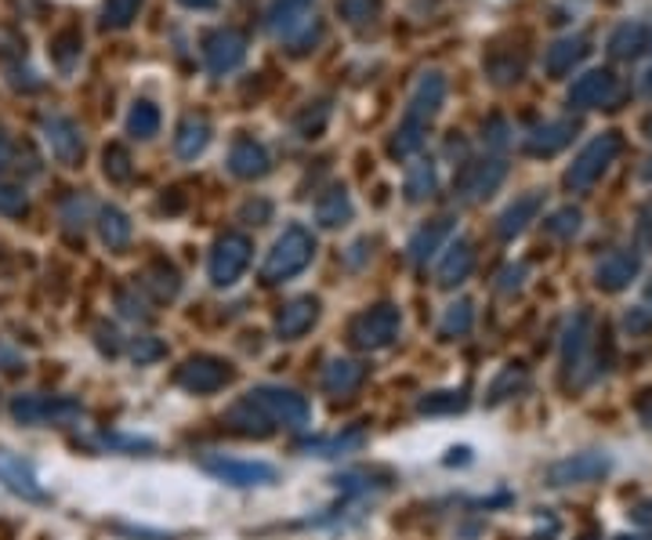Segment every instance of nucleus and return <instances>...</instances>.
Wrapping results in <instances>:
<instances>
[{
	"label": "nucleus",
	"mask_w": 652,
	"mask_h": 540,
	"mask_svg": "<svg viewBox=\"0 0 652 540\" xmlns=\"http://www.w3.org/2000/svg\"><path fill=\"white\" fill-rule=\"evenodd\" d=\"M228 171L236 178H261L268 171V152L258 146L254 138H239L233 149H228Z\"/></svg>",
	"instance_id": "2eb2a0df"
},
{
	"label": "nucleus",
	"mask_w": 652,
	"mask_h": 540,
	"mask_svg": "<svg viewBox=\"0 0 652 540\" xmlns=\"http://www.w3.org/2000/svg\"><path fill=\"white\" fill-rule=\"evenodd\" d=\"M160 131V109L152 102H135L127 113V135L131 138H152Z\"/></svg>",
	"instance_id": "b1692460"
},
{
	"label": "nucleus",
	"mask_w": 652,
	"mask_h": 540,
	"mask_svg": "<svg viewBox=\"0 0 652 540\" xmlns=\"http://www.w3.org/2000/svg\"><path fill=\"white\" fill-rule=\"evenodd\" d=\"M309 8H312V0H276L272 4V30L279 36H290V33H298L304 22H309Z\"/></svg>",
	"instance_id": "aec40b11"
},
{
	"label": "nucleus",
	"mask_w": 652,
	"mask_h": 540,
	"mask_svg": "<svg viewBox=\"0 0 652 540\" xmlns=\"http://www.w3.org/2000/svg\"><path fill=\"white\" fill-rule=\"evenodd\" d=\"M403 313L395 305H374L349 324V341L363 352H381L399 338Z\"/></svg>",
	"instance_id": "7ed1b4c3"
},
{
	"label": "nucleus",
	"mask_w": 652,
	"mask_h": 540,
	"mask_svg": "<svg viewBox=\"0 0 652 540\" xmlns=\"http://www.w3.org/2000/svg\"><path fill=\"white\" fill-rule=\"evenodd\" d=\"M631 273H634V258H617V262H609L598 276H602L606 287H620L623 279H631Z\"/></svg>",
	"instance_id": "f704fd0d"
},
{
	"label": "nucleus",
	"mask_w": 652,
	"mask_h": 540,
	"mask_svg": "<svg viewBox=\"0 0 652 540\" xmlns=\"http://www.w3.org/2000/svg\"><path fill=\"white\" fill-rule=\"evenodd\" d=\"M243 218H268V203L265 200L247 203V208H243Z\"/></svg>",
	"instance_id": "37998d69"
},
{
	"label": "nucleus",
	"mask_w": 652,
	"mask_h": 540,
	"mask_svg": "<svg viewBox=\"0 0 652 540\" xmlns=\"http://www.w3.org/2000/svg\"><path fill=\"white\" fill-rule=\"evenodd\" d=\"M200 465H203V472H211L214 479L236 486V490H250V486H272V483H279V468L268 465V460L207 454V457L200 460Z\"/></svg>",
	"instance_id": "20e7f679"
},
{
	"label": "nucleus",
	"mask_w": 652,
	"mask_h": 540,
	"mask_svg": "<svg viewBox=\"0 0 652 540\" xmlns=\"http://www.w3.org/2000/svg\"><path fill=\"white\" fill-rule=\"evenodd\" d=\"M349 218H352V197L341 186L323 192V197L316 200V222L323 229H338L349 222Z\"/></svg>",
	"instance_id": "6ab92c4d"
},
{
	"label": "nucleus",
	"mask_w": 652,
	"mask_h": 540,
	"mask_svg": "<svg viewBox=\"0 0 652 540\" xmlns=\"http://www.w3.org/2000/svg\"><path fill=\"white\" fill-rule=\"evenodd\" d=\"M446 236H450V222H446V218H442V222L425 225V229H420V233L410 240V262L425 265V262L431 258V254L439 251V243H442Z\"/></svg>",
	"instance_id": "5701e85b"
},
{
	"label": "nucleus",
	"mask_w": 652,
	"mask_h": 540,
	"mask_svg": "<svg viewBox=\"0 0 652 540\" xmlns=\"http://www.w3.org/2000/svg\"><path fill=\"white\" fill-rule=\"evenodd\" d=\"M138 8L142 0H106V11H101V25L106 30H124L138 19Z\"/></svg>",
	"instance_id": "c85d7f7f"
},
{
	"label": "nucleus",
	"mask_w": 652,
	"mask_h": 540,
	"mask_svg": "<svg viewBox=\"0 0 652 540\" xmlns=\"http://www.w3.org/2000/svg\"><path fill=\"white\" fill-rule=\"evenodd\" d=\"M247 265H250V240L243 233H225L214 243L207 273L214 287H233V283L247 273Z\"/></svg>",
	"instance_id": "423d86ee"
},
{
	"label": "nucleus",
	"mask_w": 652,
	"mask_h": 540,
	"mask_svg": "<svg viewBox=\"0 0 652 540\" xmlns=\"http://www.w3.org/2000/svg\"><path fill=\"white\" fill-rule=\"evenodd\" d=\"M519 381H522L519 370H504V374L493 381V389H490V403L504 400V392H507V389H519Z\"/></svg>",
	"instance_id": "58836bf2"
},
{
	"label": "nucleus",
	"mask_w": 652,
	"mask_h": 540,
	"mask_svg": "<svg viewBox=\"0 0 652 540\" xmlns=\"http://www.w3.org/2000/svg\"><path fill=\"white\" fill-rule=\"evenodd\" d=\"M312 258H316L312 233L309 229H301V225H290V229H284V236L272 243V251H268V258L261 265V279L265 283H284L290 276L304 273Z\"/></svg>",
	"instance_id": "f03ea898"
},
{
	"label": "nucleus",
	"mask_w": 652,
	"mask_h": 540,
	"mask_svg": "<svg viewBox=\"0 0 652 540\" xmlns=\"http://www.w3.org/2000/svg\"><path fill=\"white\" fill-rule=\"evenodd\" d=\"M84 211H87V203L76 197V200L66 203V208H62V218H66L70 225H84Z\"/></svg>",
	"instance_id": "a19ab883"
},
{
	"label": "nucleus",
	"mask_w": 652,
	"mask_h": 540,
	"mask_svg": "<svg viewBox=\"0 0 652 540\" xmlns=\"http://www.w3.org/2000/svg\"><path fill=\"white\" fill-rule=\"evenodd\" d=\"M319 319V301L316 298H293L290 305H284V313L276 316V333L284 341L301 338V333H309Z\"/></svg>",
	"instance_id": "f8f14e48"
},
{
	"label": "nucleus",
	"mask_w": 652,
	"mask_h": 540,
	"mask_svg": "<svg viewBox=\"0 0 652 540\" xmlns=\"http://www.w3.org/2000/svg\"><path fill=\"white\" fill-rule=\"evenodd\" d=\"M0 483H4L11 494H19L25 500H44L47 497L30 460H22L15 454H4V449H0Z\"/></svg>",
	"instance_id": "9b49d317"
},
{
	"label": "nucleus",
	"mask_w": 652,
	"mask_h": 540,
	"mask_svg": "<svg viewBox=\"0 0 652 540\" xmlns=\"http://www.w3.org/2000/svg\"><path fill=\"white\" fill-rule=\"evenodd\" d=\"M431 189H435V167L428 160H417L410 171H406V186H403L406 200H410V203L428 200Z\"/></svg>",
	"instance_id": "393cba45"
},
{
	"label": "nucleus",
	"mask_w": 652,
	"mask_h": 540,
	"mask_svg": "<svg viewBox=\"0 0 652 540\" xmlns=\"http://www.w3.org/2000/svg\"><path fill=\"white\" fill-rule=\"evenodd\" d=\"M11 417L19 424H73L84 417V406L70 395H15Z\"/></svg>",
	"instance_id": "39448f33"
},
{
	"label": "nucleus",
	"mask_w": 652,
	"mask_h": 540,
	"mask_svg": "<svg viewBox=\"0 0 652 540\" xmlns=\"http://www.w3.org/2000/svg\"><path fill=\"white\" fill-rule=\"evenodd\" d=\"M504 178V167L501 163H485V167H475V171H468L464 178L457 182V192L464 200H479V197H485L496 182Z\"/></svg>",
	"instance_id": "4be33fe9"
},
{
	"label": "nucleus",
	"mask_w": 652,
	"mask_h": 540,
	"mask_svg": "<svg viewBox=\"0 0 652 540\" xmlns=\"http://www.w3.org/2000/svg\"><path fill=\"white\" fill-rule=\"evenodd\" d=\"M536 208V200H522L519 208H511L507 214H504V222H501V233L504 236H511V233H519L522 225H526V214Z\"/></svg>",
	"instance_id": "c9c22d12"
},
{
	"label": "nucleus",
	"mask_w": 652,
	"mask_h": 540,
	"mask_svg": "<svg viewBox=\"0 0 652 540\" xmlns=\"http://www.w3.org/2000/svg\"><path fill=\"white\" fill-rule=\"evenodd\" d=\"M174 381L182 384L185 392L207 395V392L225 389V384L233 381V367H228L225 359H217V356H193V359H185V363L178 367Z\"/></svg>",
	"instance_id": "0eeeda50"
},
{
	"label": "nucleus",
	"mask_w": 652,
	"mask_h": 540,
	"mask_svg": "<svg viewBox=\"0 0 652 540\" xmlns=\"http://www.w3.org/2000/svg\"><path fill=\"white\" fill-rule=\"evenodd\" d=\"M475 324V313H471V301H457L446 308V316L439 319V338H460Z\"/></svg>",
	"instance_id": "a878e982"
},
{
	"label": "nucleus",
	"mask_w": 652,
	"mask_h": 540,
	"mask_svg": "<svg viewBox=\"0 0 652 540\" xmlns=\"http://www.w3.org/2000/svg\"><path fill=\"white\" fill-rule=\"evenodd\" d=\"M609 152H612V141H609L606 149H602V146H595V149L587 152V157H584V160H580L577 167H573L569 182H577V186H587V182H591V178L598 174V167L606 163V157H609Z\"/></svg>",
	"instance_id": "473e14b6"
},
{
	"label": "nucleus",
	"mask_w": 652,
	"mask_h": 540,
	"mask_svg": "<svg viewBox=\"0 0 652 540\" xmlns=\"http://www.w3.org/2000/svg\"><path fill=\"white\" fill-rule=\"evenodd\" d=\"M203 59H207L211 73H228L247 59V36L239 30H217L203 44Z\"/></svg>",
	"instance_id": "1a4fd4ad"
},
{
	"label": "nucleus",
	"mask_w": 652,
	"mask_h": 540,
	"mask_svg": "<svg viewBox=\"0 0 652 540\" xmlns=\"http://www.w3.org/2000/svg\"><path fill=\"white\" fill-rule=\"evenodd\" d=\"M471 265H475V251H471L468 240H457V243L446 247L442 262H439V273H435V276H439L442 287H457V283L468 279Z\"/></svg>",
	"instance_id": "dca6fc26"
},
{
	"label": "nucleus",
	"mask_w": 652,
	"mask_h": 540,
	"mask_svg": "<svg viewBox=\"0 0 652 540\" xmlns=\"http://www.w3.org/2000/svg\"><path fill=\"white\" fill-rule=\"evenodd\" d=\"M366 446V432L363 428H352L344 435H330V440H316V443H304V454H316V457H341V454H355V449Z\"/></svg>",
	"instance_id": "412c9836"
},
{
	"label": "nucleus",
	"mask_w": 652,
	"mask_h": 540,
	"mask_svg": "<svg viewBox=\"0 0 652 540\" xmlns=\"http://www.w3.org/2000/svg\"><path fill=\"white\" fill-rule=\"evenodd\" d=\"M101 167H106V178H109V182H127V178L135 174L131 157H127L124 146H109L106 152H101Z\"/></svg>",
	"instance_id": "7c9ffc66"
},
{
	"label": "nucleus",
	"mask_w": 652,
	"mask_h": 540,
	"mask_svg": "<svg viewBox=\"0 0 652 540\" xmlns=\"http://www.w3.org/2000/svg\"><path fill=\"white\" fill-rule=\"evenodd\" d=\"M117 305H120V313L127 316V319H149V313H146V305L135 298V294H117Z\"/></svg>",
	"instance_id": "ea45409f"
},
{
	"label": "nucleus",
	"mask_w": 652,
	"mask_h": 540,
	"mask_svg": "<svg viewBox=\"0 0 652 540\" xmlns=\"http://www.w3.org/2000/svg\"><path fill=\"white\" fill-rule=\"evenodd\" d=\"M81 47H84L81 33H76V30H62L55 41H51V59H55L62 70H73V62L81 59Z\"/></svg>",
	"instance_id": "c756f323"
},
{
	"label": "nucleus",
	"mask_w": 652,
	"mask_h": 540,
	"mask_svg": "<svg viewBox=\"0 0 652 540\" xmlns=\"http://www.w3.org/2000/svg\"><path fill=\"white\" fill-rule=\"evenodd\" d=\"M363 378H366V370H363V363H355V359H330V363L323 367V392H330V395H352L355 389L363 384Z\"/></svg>",
	"instance_id": "ddd939ff"
},
{
	"label": "nucleus",
	"mask_w": 652,
	"mask_h": 540,
	"mask_svg": "<svg viewBox=\"0 0 652 540\" xmlns=\"http://www.w3.org/2000/svg\"><path fill=\"white\" fill-rule=\"evenodd\" d=\"M131 233H135L131 218H127L120 208H101L98 211V236L109 251H124L127 243H131Z\"/></svg>",
	"instance_id": "a211bd4d"
},
{
	"label": "nucleus",
	"mask_w": 652,
	"mask_h": 540,
	"mask_svg": "<svg viewBox=\"0 0 652 540\" xmlns=\"http://www.w3.org/2000/svg\"><path fill=\"white\" fill-rule=\"evenodd\" d=\"M163 356V345L157 341V338H138L135 345H131V359L138 367L142 363H152V359H160Z\"/></svg>",
	"instance_id": "e433bc0d"
},
{
	"label": "nucleus",
	"mask_w": 652,
	"mask_h": 540,
	"mask_svg": "<svg viewBox=\"0 0 652 540\" xmlns=\"http://www.w3.org/2000/svg\"><path fill=\"white\" fill-rule=\"evenodd\" d=\"M464 403H468L464 392H431L417 403V410L420 414H457Z\"/></svg>",
	"instance_id": "2f4dec72"
},
{
	"label": "nucleus",
	"mask_w": 652,
	"mask_h": 540,
	"mask_svg": "<svg viewBox=\"0 0 652 540\" xmlns=\"http://www.w3.org/2000/svg\"><path fill=\"white\" fill-rule=\"evenodd\" d=\"M243 403H247L268 428H279V424H284V428H309L312 424L309 400L293 389H279V384H258V389H250L243 395Z\"/></svg>",
	"instance_id": "f257e3e1"
},
{
	"label": "nucleus",
	"mask_w": 652,
	"mask_h": 540,
	"mask_svg": "<svg viewBox=\"0 0 652 540\" xmlns=\"http://www.w3.org/2000/svg\"><path fill=\"white\" fill-rule=\"evenodd\" d=\"M185 8H214V0H182Z\"/></svg>",
	"instance_id": "c03bdc74"
},
{
	"label": "nucleus",
	"mask_w": 652,
	"mask_h": 540,
	"mask_svg": "<svg viewBox=\"0 0 652 540\" xmlns=\"http://www.w3.org/2000/svg\"><path fill=\"white\" fill-rule=\"evenodd\" d=\"M4 167H15V141L4 135V127H0V171Z\"/></svg>",
	"instance_id": "79ce46f5"
},
{
	"label": "nucleus",
	"mask_w": 652,
	"mask_h": 540,
	"mask_svg": "<svg viewBox=\"0 0 652 540\" xmlns=\"http://www.w3.org/2000/svg\"><path fill=\"white\" fill-rule=\"evenodd\" d=\"M606 468H609L606 457H598V454H577V457L562 460V465L552 468V483H555V486L591 483V479H598V475H602Z\"/></svg>",
	"instance_id": "4468645a"
},
{
	"label": "nucleus",
	"mask_w": 652,
	"mask_h": 540,
	"mask_svg": "<svg viewBox=\"0 0 652 540\" xmlns=\"http://www.w3.org/2000/svg\"><path fill=\"white\" fill-rule=\"evenodd\" d=\"M442 98H446V81L439 73H428V76H420V84H417V92L410 98V109H406V124H417V127H425L428 131V124L431 117L439 113L442 106Z\"/></svg>",
	"instance_id": "9d476101"
},
{
	"label": "nucleus",
	"mask_w": 652,
	"mask_h": 540,
	"mask_svg": "<svg viewBox=\"0 0 652 540\" xmlns=\"http://www.w3.org/2000/svg\"><path fill=\"white\" fill-rule=\"evenodd\" d=\"M25 192L19 186H0V214H22Z\"/></svg>",
	"instance_id": "4c0bfd02"
},
{
	"label": "nucleus",
	"mask_w": 652,
	"mask_h": 540,
	"mask_svg": "<svg viewBox=\"0 0 652 540\" xmlns=\"http://www.w3.org/2000/svg\"><path fill=\"white\" fill-rule=\"evenodd\" d=\"M211 146V120L207 117H185L174 135V152L182 160H196Z\"/></svg>",
	"instance_id": "f3484780"
},
{
	"label": "nucleus",
	"mask_w": 652,
	"mask_h": 540,
	"mask_svg": "<svg viewBox=\"0 0 652 540\" xmlns=\"http://www.w3.org/2000/svg\"><path fill=\"white\" fill-rule=\"evenodd\" d=\"M44 141L51 149V157H55L58 163H81L84 157V138H81V127H76L70 117H47L44 120Z\"/></svg>",
	"instance_id": "6e6552de"
},
{
	"label": "nucleus",
	"mask_w": 652,
	"mask_h": 540,
	"mask_svg": "<svg viewBox=\"0 0 652 540\" xmlns=\"http://www.w3.org/2000/svg\"><path fill=\"white\" fill-rule=\"evenodd\" d=\"M425 146V127H417V124H399L395 127V135H392V141H388V152L392 157H414V152Z\"/></svg>",
	"instance_id": "bb28decb"
},
{
	"label": "nucleus",
	"mask_w": 652,
	"mask_h": 540,
	"mask_svg": "<svg viewBox=\"0 0 652 540\" xmlns=\"http://www.w3.org/2000/svg\"><path fill=\"white\" fill-rule=\"evenodd\" d=\"M338 11L349 22H370L381 11V0H341Z\"/></svg>",
	"instance_id": "72a5a7b5"
},
{
	"label": "nucleus",
	"mask_w": 652,
	"mask_h": 540,
	"mask_svg": "<svg viewBox=\"0 0 652 540\" xmlns=\"http://www.w3.org/2000/svg\"><path fill=\"white\" fill-rule=\"evenodd\" d=\"M146 287L157 294V298H174L178 287H182V279H178V273L168 265V262H157V265H149V273H146Z\"/></svg>",
	"instance_id": "cd10ccee"
}]
</instances>
